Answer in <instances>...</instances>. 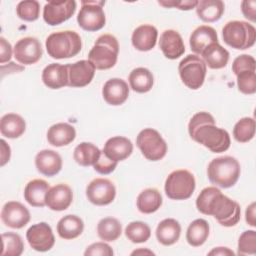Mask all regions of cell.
I'll return each instance as SVG.
<instances>
[{"label":"cell","instance_id":"obj_1","mask_svg":"<svg viewBox=\"0 0 256 256\" xmlns=\"http://www.w3.org/2000/svg\"><path fill=\"white\" fill-rule=\"evenodd\" d=\"M196 207L199 212L213 216L225 227L235 226L240 220V205L214 186L206 187L200 192L196 199Z\"/></svg>","mask_w":256,"mask_h":256},{"label":"cell","instance_id":"obj_2","mask_svg":"<svg viewBox=\"0 0 256 256\" xmlns=\"http://www.w3.org/2000/svg\"><path fill=\"white\" fill-rule=\"evenodd\" d=\"M188 132L194 141L214 153L228 150L231 144L229 133L217 127L214 117L205 111L198 112L192 116L188 124Z\"/></svg>","mask_w":256,"mask_h":256},{"label":"cell","instance_id":"obj_3","mask_svg":"<svg viewBox=\"0 0 256 256\" xmlns=\"http://www.w3.org/2000/svg\"><path fill=\"white\" fill-rule=\"evenodd\" d=\"M49 56L54 59H65L76 56L82 48L80 35L71 30L58 31L50 34L45 42Z\"/></svg>","mask_w":256,"mask_h":256},{"label":"cell","instance_id":"obj_4","mask_svg":"<svg viewBox=\"0 0 256 256\" xmlns=\"http://www.w3.org/2000/svg\"><path fill=\"white\" fill-rule=\"evenodd\" d=\"M241 173L240 164L232 156L217 157L208 164L207 175L212 184L229 188L236 184Z\"/></svg>","mask_w":256,"mask_h":256},{"label":"cell","instance_id":"obj_5","mask_svg":"<svg viewBox=\"0 0 256 256\" xmlns=\"http://www.w3.org/2000/svg\"><path fill=\"white\" fill-rule=\"evenodd\" d=\"M118 53L119 43L116 37L111 34H103L97 38L89 51L88 60L95 69L107 70L116 64Z\"/></svg>","mask_w":256,"mask_h":256},{"label":"cell","instance_id":"obj_6","mask_svg":"<svg viewBox=\"0 0 256 256\" xmlns=\"http://www.w3.org/2000/svg\"><path fill=\"white\" fill-rule=\"evenodd\" d=\"M222 36L228 46L237 50H245L254 45L256 29L246 21L233 20L225 24L222 29Z\"/></svg>","mask_w":256,"mask_h":256},{"label":"cell","instance_id":"obj_7","mask_svg":"<svg viewBox=\"0 0 256 256\" xmlns=\"http://www.w3.org/2000/svg\"><path fill=\"white\" fill-rule=\"evenodd\" d=\"M194 175L185 169L171 172L165 181V193L172 200H186L195 190Z\"/></svg>","mask_w":256,"mask_h":256},{"label":"cell","instance_id":"obj_8","mask_svg":"<svg viewBox=\"0 0 256 256\" xmlns=\"http://www.w3.org/2000/svg\"><path fill=\"white\" fill-rule=\"evenodd\" d=\"M178 71L184 85L192 90H197L205 81L207 66L202 58L195 54H189L180 61Z\"/></svg>","mask_w":256,"mask_h":256},{"label":"cell","instance_id":"obj_9","mask_svg":"<svg viewBox=\"0 0 256 256\" xmlns=\"http://www.w3.org/2000/svg\"><path fill=\"white\" fill-rule=\"evenodd\" d=\"M136 145L143 156L150 161L161 160L167 153V144L160 133L153 128H145L139 132Z\"/></svg>","mask_w":256,"mask_h":256},{"label":"cell","instance_id":"obj_10","mask_svg":"<svg viewBox=\"0 0 256 256\" xmlns=\"http://www.w3.org/2000/svg\"><path fill=\"white\" fill-rule=\"evenodd\" d=\"M104 5L105 1H81V8L77 16L78 25L89 32L102 29L106 23Z\"/></svg>","mask_w":256,"mask_h":256},{"label":"cell","instance_id":"obj_11","mask_svg":"<svg viewBox=\"0 0 256 256\" xmlns=\"http://www.w3.org/2000/svg\"><path fill=\"white\" fill-rule=\"evenodd\" d=\"M86 196L94 205H108L115 199L116 188L109 179L96 178L88 184L86 188Z\"/></svg>","mask_w":256,"mask_h":256},{"label":"cell","instance_id":"obj_12","mask_svg":"<svg viewBox=\"0 0 256 256\" xmlns=\"http://www.w3.org/2000/svg\"><path fill=\"white\" fill-rule=\"evenodd\" d=\"M76 11V2L68 1H49L43 8V19L51 26L59 25L70 19Z\"/></svg>","mask_w":256,"mask_h":256},{"label":"cell","instance_id":"obj_13","mask_svg":"<svg viewBox=\"0 0 256 256\" xmlns=\"http://www.w3.org/2000/svg\"><path fill=\"white\" fill-rule=\"evenodd\" d=\"M15 59L23 65H32L40 60L43 54L42 46L35 37H24L18 40L13 48Z\"/></svg>","mask_w":256,"mask_h":256},{"label":"cell","instance_id":"obj_14","mask_svg":"<svg viewBox=\"0 0 256 256\" xmlns=\"http://www.w3.org/2000/svg\"><path fill=\"white\" fill-rule=\"evenodd\" d=\"M26 238L29 245L39 252H46L55 244L52 229L46 222H40L29 227L26 232Z\"/></svg>","mask_w":256,"mask_h":256},{"label":"cell","instance_id":"obj_15","mask_svg":"<svg viewBox=\"0 0 256 256\" xmlns=\"http://www.w3.org/2000/svg\"><path fill=\"white\" fill-rule=\"evenodd\" d=\"M1 220L10 228L20 229L30 221V212L22 203L9 201L2 208Z\"/></svg>","mask_w":256,"mask_h":256},{"label":"cell","instance_id":"obj_16","mask_svg":"<svg viewBox=\"0 0 256 256\" xmlns=\"http://www.w3.org/2000/svg\"><path fill=\"white\" fill-rule=\"evenodd\" d=\"M68 65L69 87H84L91 83L95 75V67L89 60H80Z\"/></svg>","mask_w":256,"mask_h":256},{"label":"cell","instance_id":"obj_17","mask_svg":"<svg viewBox=\"0 0 256 256\" xmlns=\"http://www.w3.org/2000/svg\"><path fill=\"white\" fill-rule=\"evenodd\" d=\"M73 192L72 189L64 183L56 184L51 187L46 193V206L53 211L66 210L72 203Z\"/></svg>","mask_w":256,"mask_h":256},{"label":"cell","instance_id":"obj_18","mask_svg":"<svg viewBox=\"0 0 256 256\" xmlns=\"http://www.w3.org/2000/svg\"><path fill=\"white\" fill-rule=\"evenodd\" d=\"M159 47L164 56L168 59H177L185 52V45L179 32L168 29L162 32L159 40Z\"/></svg>","mask_w":256,"mask_h":256},{"label":"cell","instance_id":"obj_19","mask_svg":"<svg viewBox=\"0 0 256 256\" xmlns=\"http://www.w3.org/2000/svg\"><path fill=\"white\" fill-rule=\"evenodd\" d=\"M104 100L113 106L123 104L129 96L128 84L120 78H112L106 81L102 88Z\"/></svg>","mask_w":256,"mask_h":256},{"label":"cell","instance_id":"obj_20","mask_svg":"<svg viewBox=\"0 0 256 256\" xmlns=\"http://www.w3.org/2000/svg\"><path fill=\"white\" fill-rule=\"evenodd\" d=\"M35 166L41 174L52 177L62 169V158L54 150L44 149L37 153L35 157Z\"/></svg>","mask_w":256,"mask_h":256},{"label":"cell","instance_id":"obj_21","mask_svg":"<svg viewBox=\"0 0 256 256\" xmlns=\"http://www.w3.org/2000/svg\"><path fill=\"white\" fill-rule=\"evenodd\" d=\"M102 151L109 159L119 162L132 154L133 144L126 137L114 136L106 141Z\"/></svg>","mask_w":256,"mask_h":256},{"label":"cell","instance_id":"obj_22","mask_svg":"<svg viewBox=\"0 0 256 256\" xmlns=\"http://www.w3.org/2000/svg\"><path fill=\"white\" fill-rule=\"evenodd\" d=\"M218 42L216 30L208 25H201L197 27L190 35L189 44L191 50L198 55H201L203 50L212 43Z\"/></svg>","mask_w":256,"mask_h":256},{"label":"cell","instance_id":"obj_23","mask_svg":"<svg viewBox=\"0 0 256 256\" xmlns=\"http://www.w3.org/2000/svg\"><path fill=\"white\" fill-rule=\"evenodd\" d=\"M42 81L50 89H59L68 85V65L51 63L42 71Z\"/></svg>","mask_w":256,"mask_h":256},{"label":"cell","instance_id":"obj_24","mask_svg":"<svg viewBox=\"0 0 256 256\" xmlns=\"http://www.w3.org/2000/svg\"><path fill=\"white\" fill-rule=\"evenodd\" d=\"M158 37L157 29L150 24L138 26L132 33L131 41L134 48L139 51H149L155 47Z\"/></svg>","mask_w":256,"mask_h":256},{"label":"cell","instance_id":"obj_25","mask_svg":"<svg viewBox=\"0 0 256 256\" xmlns=\"http://www.w3.org/2000/svg\"><path fill=\"white\" fill-rule=\"evenodd\" d=\"M76 137L75 128L68 123H57L52 125L47 132L48 142L55 147H62L70 144Z\"/></svg>","mask_w":256,"mask_h":256},{"label":"cell","instance_id":"obj_26","mask_svg":"<svg viewBox=\"0 0 256 256\" xmlns=\"http://www.w3.org/2000/svg\"><path fill=\"white\" fill-rule=\"evenodd\" d=\"M50 189L49 184L43 179L29 181L24 189V198L33 207H43L46 205V193Z\"/></svg>","mask_w":256,"mask_h":256},{"label":"cell","instance_id":"obj_27","mask_svg":"<svg viewBox=\"0 0 256 256\" xmlns=\"http://www.w3.org/2000/svg\"><path fill=\"white\" fill-rule=\"evenodd\" d=\"M181 234V226L179 222L173 218L162 220L156 228L157 240L164 246H170L179 240Z\"/></svg>","mask_w":256,"mask_h":256},{"label":"cell","instance_id":"obj_28","mask_svg":"<svg viewBox=\"0 0 256 256\" xmlns=\"http://www.w3.org/2000/svg\"><path fill=\"white\" fill-rule=\"evenodd\" d=\"M202 60L211 69L224 68L229 60V52L218 42L210 44L201 53Z\"/></svg>","mask_w":256,"mask_h":256},{"label":"cell","instance_id":"obj_29","mask_svg":"<svg viewBox=\"0 0 256 256\" xmlns=\"http://www.w3.org/2000/svg\"><path fill=\"white\" fill-rule=\"evenodd\" d=\"M196 13L198 17L207 23L218 21L225 9V5L221 0H201L196 5Z\"/></svg>","mask_w":256,"mask_h":256},{"label":"cell","instance_id":"obj_30","mask_svg":"<svg viewBox=\"0 0 256 256\" xmlns=\"http://www.w3.org/2000/svg\"><path fill=\"white\" fill-rule=\"evenodd\" d=\"M84 229V223L82 219L76 215H66L62 217L57 223L58 235L65 240H71L77 238Z\"/></svg>","mask_w":256,"mask_h":256},{"label":"cell","instance_id":"obj_31","mask_svg":"<svg viewBox=\"0 0 256 256\" xmlns=\"http://www.w3.org/2000/svg\"><path fill=\"white\" fill-rule=\"evenodd\" d=\"M26 129L25 120L18 114L8 113L0 120V132L3 136L15 139L20 137Z\"/></svg>","mask_w":256,"mask_h":256},{"label":"cell","instance_id":"obj_32","mask_svg":"<svg viewBox=\"0 0 256 256\" xmlns=\"http://www.w3.org/2000/svg\"><path fill=\"white\" fill-rule=\"evenodd\" d=\"M137 208L143 214L156 212L162 205V196L157 189L147 188L137 197Z\"/></svg>","mask_w":256,"mask_h":256},{"label":"cell","instance_id":"obj_33","mask_svg":"<svg viewBox=\"0 0 256 256\" xmlns=\"http://www.w3.org/2000/svg\"><path fill=\"white\" fill-rule=\"evenodd\" d=\"M130 87L137 93H146L150 91L154 84L152 73L144 67L133 69L128 77Z\"/></svg>","mask_w":256,"mask_h":256},{"label":"cell","instance_id":"obj_34","mask_svg":"<svg viewBox=\"0 0 256 256\" xmlns=\"http://www.w3.org/2000/svg\"><path fill=\"white\" fill-rule=\"evenodd\" d=\"M100 149L90 142H82L78 144L73 153V158L80 166H93L99 159Z\"/></svg>","mask_w":256,"mask_h":256},{"label":"cell","instance_id":"obj_35","mask_svg":"<svg viewBox=\"0 0 256 256\" xmlns=\"http://www.w3.org/2000/svg\"><path fill=\"white\" fill-rule=\"evenodd\" d=\"M209 236V224L204 219H196L190 223L186 232V240L189 245L199 247L203 245Z\"/></svg>","mask_w":256,"mask_h":256},{"label":"cell","instance_id":"obj_36","mask_svg":"<svg viewBox=\"0 0 256 256\" xmlns=\"http://www.w3.org/2000/svg\"><path fill=\"white\" fill-rule=\"evenodd\" d=\"M97 233L101 240L112 242L120 237L122 233V225L118 219L106 217L98 222Z\"/></svg>","mask_w":256,"mask_h":256},{"label":"cell","instance_id":"obj_37","mask_svg":"<svg viewBox=\"0 0 256 256\" xmlns=\"http://www.w3.org/2000/svg\"><path fill=\"white\" fill-rule=\"evenodd\" d=\"M2 256H20L24 250V244L19 234L7 232L2 234Z\"/></svg>","mask_w":256,"mask_h":256},{"label":"cell","instance_id":"obj_38","mask_svg":"<svg viewBox=\"0 0 256 256\" xmlns=\"http://www.w3.org/2000/svg\"><path fill=\"white\" fill-rule=\"evenodd\" d=\"M255 135V120L251 117L241 118L233 128L234 139L240 143H246Z\"/></svg>","mask_w":256,"mask_h":256},{"label":"cell","instance_id":"obj_39","mask_svg":"<svg viewBox=\"0 0 256 256\" xmlns=\"http://www.w3.org/2000/svg\"><path fill=\"white\" fill-rule=\"evenodd\" d=\"M125 235L133 243H143L150 238L151 229L145 222L133 221L126 226Z\"/></svg>","mask_w":256,"mask_h":256},{"label":"cell","instance_id":"obj_40","mask_svg":"<svg viewBox=\"0 0 256 256\" xmlns=\"http://www.w3.org/2000/svg\"><path fill=\"white\" fill-rule=\"evenodd\" d=\"M16 13L17 16L24 21H35L40 15V4L36 0L21 1L16 7Z\"/></svg>","mask_w":256,"mask_h":256},{"label":"cell","instance_id":"obj_41","mask_svg":"<svg viewBox=\"0 0 256 256\" xmlns=\"http://www.w3.org/2000/svg\"><path fill=\"white\" fill-rule=\"evenodd\" d=\"M256 253V232L244 231L238 240V255H254Z\"/></svg>","mask_w":256,"mask_h":256},{"label":"cell","instance_id":"obj_42","mask_svg":"<svg viewBox=\"0 0 256 256\" xmlns=\"http://www.w3.org/2000/svg\"><path fill=\"white\" fill-rule=\"evenodd\" d=\"M237 76V86L243 94H254L256 92V73L255 71H242Z\"/></svg>","mask_w":256,"mask_h":256},{"label":"cell","instance_id":"obj_43","mask_svg":"<svg viewBox=\"0 0 256 256\" xmlns=\"http://www.w3.org/2000/svg\"><path fill=\"white\" fill-rule=\"evenodd\" d=\"M256 61L254 57L248 54H242L237 56L232 64V71L235 75L242 71H255Z\"/></svg>","mask_w":256,"mask_h":256},{"label":"cell","instance_id":"obj_44","mask_svg":"<svg viewBox=\"0 0 256 256\" xmlns=\"http://www.w3.org/2000/svg\"><path fill=\"white\" fill-rule=\"evenodd\" d=\"M118 162L113 161L111 159H109L104 153L103 151H101L100 157L98 159V161L93 165L94 170L100 174L103 175H107L110 174L111 172H113L117 166Z\"/></svg>","mask_w":256,"mask_h":256},{"label":"cell","instance_id":"obj_45","mask_svg":"<svg viewBox=\"0 0 256 256\" xmlns=\"http://www.w3.org/2000/svg\"><path fill=\"white\" fill-rule=\"evenodd\" d=\"M112 248L104 243V242H96L91 245H89L85 252V256H112L113 255Z\"/></svg>","mask_w":256,"mask_h":256},{"label":"cell","instance_id":"obj_46","mask_svg":"<svg viewBox=\"0 0 256 256\" xmlns=\"http://www.w3.org/2000/svg\"><path fill=\"white\" fill-rule=\"evenodd\" d=\"M241 11L245 18L251 22L256 21V1L244 0L241 3Z\"/></svg>","mask_w":256,"mask_h":256},{"label":"cell","instance_id":"obj_47","mask_svg":"<svg viewBox=\"0 0 256 256\" xmlns=\"http://www.w3.org/2000/svg\"><path fill=\"white\" fill-rule=\"evenodd\" d=\"M158 3L164 7H174L180 10H190L196 7L198 1L190 0V1H158Z\"/></svg>","mask_w":256,"mask_h":256},{"label":"cell","instance_id":"obj_48","mask_svg":"<svg viewBox=\"0 0 256 256\" xmlns=\"http://www.w3.org/2000/svg\"><path fill=\"white\" fill-rule=\"evenodd\" d=\"M12 52L11 44L4 37H0V63L3 64L9 61L11 59Z\"/></svg>","mask_w":256,"mask_h":256},{"label":"cell","instance_id":"obj_49","mask_svg":"<svg viewBox=\"0 0 256 256\" xmlns=\"http://www.w3.org/2000/svg\"><path fill=\"white\" fill-rule=\"evenodd\" d=\"M1 160H0V166H4L10 159L11 156V150L9 145L5 142V140H1Z\"/></svg>","mask_w":256,"mask_h":256},{"label":"cell","instance_id":"obj_50","mask_svg":"<svg viewBox=\"0 0 256 256\" xmlns=\"http://www.w3.org/2000/svg\"><path fill=\"white\" fill-rule=\"evenodd\" d=\"M255 209H256V203L252 202L246 209L245 212V218H246V222L252 226L255 227L256 226V220H255Z\"/></svg>","mask_w":256,"mask_h":256},{"label":"cell","instance_id":"obj_51","mask_svg":"<svg viewBox=\"0 0 256 256\" xmlns=\"http://www.w3.org/2000/svg\"><path fill=\"white\" fill-rule=\"evenodd\" d=\"M208 255H231L234 256V252L232 250H230L227 247H216L213 250H211Z\"/></svg>","mask_w":256,"mask_h":256},{"label":"cell","instance_id":"obj_52","mask_svg":"<svg viewBox=\"0 0 256 256\" xmlns=\"http://www.w3.org/2000/svg\"><path fill=\"white\" fill-rule=\"evenodd\" d=\"M142 254H149V255H154V253L150 250H147V249H138V250H135L131 253V255H142Z\"/></svg>","mask_w":256,"mask_h":256}]
</instances>
